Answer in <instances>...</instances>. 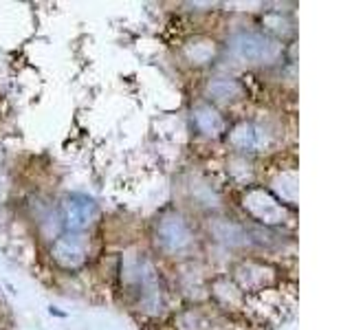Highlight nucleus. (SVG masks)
I'll list each match as a JSON object with an SVG mask.
<instances>
[{
    "label": "nucleus",
    "mask_w": 352,
    "mask_h": 330,
    "mask_svg": "<svg viewBox=\"0 0 352 330\" xmlns=\"http://www.w3.org/2000/svg\"><path fill=\"white\" fill-rule=\"evenodd\" d=\"M231 49L236 51L238 58L247 62H269L278 55V42L271 40L264 33L256 31H242L231 40Z\"/></svg>",
    "instance_id": "obj_1"
},
{
    "label": "nucleus",
    "mask_w": 352,
    "mask_h": 330,
    "mask_svg": "<svg viewBox=\"0 0 352 330\" xmlns=\"http://www.w3.org/2000/svg\"><path fill=\"white\" fill-rule=\"evenodd\" d=\"M245 209L264 225H275V223H284L286 220L284 203L278 196H273L269 190H262V187H253V190L247 192Z\"/></svg>",
    "instance_id": "obj_2"
},
{
    "label": "nucleus",
    "mask_w": 352,
    "mask_h": 330,
    "mask_svg": "<svg viewBox=\"0 0 352 330\" xmlns=\"http://www.w3.org/2000/svg\"><path fill=\"white\" fill-rule=\"evenodd\" d=\"M62 212H64L66 229H71V234H77V231H84L95 223L97 205L93 203V198L82 196V194H73L64 201Z\"/></svg>",
    "instance_id": "obj_3"
},
{
    "label": "nucleus",
    "mask_w": 352,
    "mask_h": 330,
    "mask_svg": "<svg viewBox=\"0 0 352 330\" xmlns=\"http://www.w3.org/2000/svg\"><path fill=\"white\" fill-rule=\"evenodd\" d=\"M157 240L165 251L179 253L192 245V234L181 216H165L157 227Z\"/></svg>",
    "instance_id": "obj_4"
},
{
    "label": "nucleus",
    "mask_w": 352,
    "mask_h": 330,
    "mask_svg": "<svg viewBox=\"0 0 352 330\" xmlns=\"http://www.w3.org/2000/svg\"><path fill=\"white\" fill-rule=\"evenodd\" d=\"M53 260L64 269H77L86 260V240L80 234H66L53 242Z\"/></svg>",
    "instance_id": "obj_5"
},
{
    "label": "nucleus",
    "mask_w": 352,
    "mask_h": 330,
    "mask_svg": "<svg viewBox=\"0 0 352 330\" xmlns=\"http://www.w3.org/2000/svg\"><path fill=\"white\" fill-rule=\"evenodd\" d=\"M229 143L238 152H260L267 146V130L253 121H242L229 132Z\"/></svg>",
    "instance_id": "obj_6"
},
{
    "label": "nucleus",
    "mask_w": 352,
    "mask_h": 330,
    "mask_svg": "<svg viewBox=\"0 0 352 330\" xmlns=\"http://www.w3.org/2000/svg\"><path fill=\"white\" fill-rule=\"evenodd\" d=\"M192 124L205 137H216L218 132H223V117L218 115V110L207 104H198L192 110Z\"/></svg>",
    "instance_id": "obj_7"
},
{
    "label": "nucleus",
    "mask_w": 352,
    "mask_h": 330,
    "mask_svg": "<svg viewBox=\"0 0 352 330\" xmlns=\"http://www.w3.org/2000/svg\"><path fill=\"white\" fill-rule=\"evenodd\" d=\"M207 93L216 99H236L242 95V84L231 77H216L207 84Z\"/></svg>",
    "instance_id": "obj_8"
},
{
    "label": "nucleus",
    "mask_w": 352,
    "mask_h": 330,
    "mask_svg": "<svg viewBox=\"0 0 352 330\" xmlns=\"http://www.w3.org/2000/svg\"><path fill=\"white\" fill-rule=\"evenodd\" d=\"M212 231L216 234L218 240H223L225 245H231V247H238L242 245V242L247 240L245 231H242V227L234 225V223H227V220H223V223H216L212 227Z\"/></svg>",
    "instance_id": "obj_9"
}]
</instances>
